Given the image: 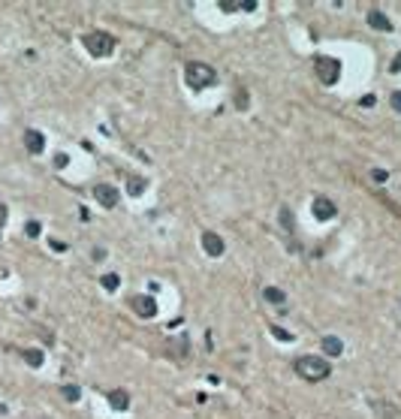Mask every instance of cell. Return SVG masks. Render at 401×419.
<instances>
[{"label":"cell","instance_id":"obj_1","mask_svg":"<svg viewBox=\"0 0 401 419\" xmlns=\"http://www.w3.org/2000/svg\"><path fill=\"white\" fill-rule=\"evenodd\" d=\"M295 374L305 377L308 383H320V380H326L332 374V365L326 359H320V356H299L295 359Z\"/></svg>","mask_w":401,"mask_h":419},{"label":"cell","instance_id":"obj_2","mask_svg":"<svg viewBox=\"0 0 401 419\" xmlns=\"http://www.w3.org/2000/svg\"><path fill=\"white\" fill-rule=\"evenodd\" d=\"M214 69L208 66V63H199V61H193V63H187L184 66V84L190 91H202V88H208V84H214Z\"/></svg>","mask_w":401,"mask_h":419},{"label":"cell","instance_id":"obj_3","mask_svg":"<svg viewBox=\"0 0 401 419\" xmlns=\"http://www.w3.org/2000/svg\"><path fill=\"white\" fill-rule=\"evenodd\" d=\"M82 42H84V48H88L94 58H109L112 51H115V37H112V33H106V30H91V33H84Z\"/></svg>","mask_w":401,"mask_h":419},{"label":"cell","instance_id":"obj_4","mask_svg":"<svg viewBox=\"0 0 401 419\" xmlns=\"http://www.w3.org/2000/svg\"><path fill=\"white\" fill-rule=\"evenodd\" d=\"M317 76L323 84H335L341 76V63L335 58H317Z\"/></svg>","mask_w":401,"mask_h":419},{"label":"cell","instance_id":"obj_5","mask_svg":"<svg viewBox=\"0 0 401 419\" xmlns=\"http://www.w3.org/2000/svg\"><path fill=\"white\" fill-rule=\"evenodd\" d=\"M311 211H314V217H317V220H335L338 205L329 199V196H317V199H314V205H311Z\"/></svg>","mask_w":401,"mask_h":419},{"label":"cell","instance_id":"obj_6","mask_svg":"<svg viewBox=\"0 0 401 419\" xmlns=\"http://www.w3.org/2000/svg\"><path fill=\"white\" fill-rule=\"evenodd\" d=\"M94 196H97V202H100L103 208H115V205H118V190H115L112 184H97V187H94Z\"/></svg>","mask_w":401,"mask_h":419},{"label":"cell","instance_id":"obj_7","mask_svg":"<svg viewBox=\"0 0 401 419\" xmlns=\"http://www.w3.org/2000/svg\"><path fill=\"white\" fill-rule=\"evenodd\" d=\"M133 311L139 314V317L151 320L154 314H157V302L151 299V295H133Z\"/></svg>","mask_w":401,"mask_h":419},{"label":"cell","instance_id":"obj_8","mask_svg":"<svg viewBox=\"0 0 401 419\" xmlns=\"http://www.w3.org/2000/svg\"><path fill=\"white\" fill-rule=\"evenodd\" d=\"M202 251H205L208 256H220V253H223V238H220L217 232H205V235H202Z\"/></svg>","mask_w":401,"mask_h":419},{"label":"cell","instance_id":"obj_9","mask_svg":"<svg viewBox=\"0 0 401 419\" xmlns=\"http://www.w3.org/2000/svg\"><path fill=\"white\" fill-rule=\"evenodd\" d=\"M24 145H27L30 154H42V148H45V136H42L40 130H27V133H24Z\"/></svg>","mask_w":401,"mask_h":419},{"label":"cell","instance_id":"obj_10","mask_svg":"<svg viewBox=\"0 0 401 419\" xmlns=\"http://www.w3.org/2000/svg\"><path fill=\"white\" fill-rule=\"evenodd\" d=\"M109 404H112L115 410H127V407H130V395H127L124 389H112V392H109Z\"/></svg>","mask_w":401,"mask_h":419},{"label":"cell","instance_id":"obj_11","mask_svg":"<svg viewBox=\"0 0 401 419\" xmlns=\"http://www.w3.org/2000/svg\"><path fill=\"white\" fill-rule=\"evenodd\" d=\"M368 24H371V27H377V30H392V21H389L383 12H377V9H371V12H368Z\"/></svg>","mask_w":401,"mask_h":419},{"label":"cell","instance_id":"obj_12","mask_svg":"<svg viewBox=\"0 0 401 419\" xmlns=\"http://www.w3.org/2000/svg\"><path fill=\"white\" fill-rule=\"evenodd\" d=\"M323 350H326L329 356H341L344 341H341V338H335V335H326V338H323Z\"/></svg>","mask_w":401,"mask_h":419},{"label":"cell","instance_id":"obj_13","mask_svg":"<svg viewBox=\"0 0 401 419\" xmlns=\"http://www.w3.org/2000/svg\"><path fill=\"white\" fill-rule=\"evenodd\" d=\"M263 299L272 302V305H284L287 295H284V290H277V287H266V290H263Z\"/></svg>","mask_w":401,"mask_h":419},{"label":"cell","instance_id":"obj_14","mask_svg":"<svg viewBox=\"0 0 401 419\" xmlns=\"http://www.w3.org/2000/svg\"><path fill=\"white\" fill-rule=\"evenodd\" d=\"M145 187H148V181H145V178H136V175H133V178L127 181V193H130V196H142V193H145Z\"/></svg>","mask_w":401,"mask_h":419},{"label":"cell","instance_id":"obj_15","mask_svg":"<svg viewBox=\"0 0 401 419\" xmlns=\"http://www.w3.org/2000/svg\"><path fill=\"white\" fill-rule=\"evenodd\" d=\"M169 350H172V356H178V359H184L187 356V350H190V344H187V338L181 335V338H175L169 344Z\"/></svg>","mask_w":401,"mask_h":419},{"label":"cell","instance_id":"obj_16","mask_svg":"<svg viewBox=\"0 0 401 419\" xmlns=\"http://www.w3.org/2000/svg\"><path fill=\"white\" fill-rule=\"evenodd\" d=\"M61 395H63L66 401H73V404H76V401L82 398V389L76 386V383H63V389H61Z\"/></svg>","mask_w":401,"mask_h":419},{"label":"cell","instance_id":"obj_17","mask_svg":"<svg viewBox=\"0 0 401 419\" xmlns=\"http://www.w3.org/2000/svg\"><path fill=\"white\" fill-rule=\"evenodd\" d=\"M118 284H121V277H118L115 272H112V274H103V287H106L109 293H115V290H118Z\"/></svg>","mask_w":401,"mask_h":419},{"label":"cell","instance_id":"obj_18","mask_svg":"<svg viewBox=\"0 0 401 419\" xmlns=\"http://www.w3.org/2000/svg\"><path fill=\"white\" fill-rule=\"evenodd\" d=\"M24 359H27V365H33V368L42 365V353L40 350H24Z\"/></svg>","mask_w":401,"mask_h":419},{"label":"cell","instance_id":"obj_19","mask_svg":"<svg viewBox=\"0 0 401 419\" xmlns=\"http://www.w3.org/2000/svg\"><path fill=\"white\" fill-rule=\"evenodd\" d=\"M24 232H27V238H37V235L42 232V226H40V220H27V226H24Z\"/></svg>","mask_w":401,"mask_h":419},{"label":"cell","instance_id":"obj_20","mask_svg":"<svg viewBox=\"0 0 401 419\" xmlns=\"http://www.w3.org/2000/svg\"><path fill=\"white\" fill-rule=\"evenodd\" d=\"M281 223H284L287 232H293V214H290V208H281Z\"/></svg>","mask_w":401,"mask_h":419},{"label":"cell","instance_id":"obj_21","mask_svg":"<svg viewBox=\"0 0 401 419\" xmlns=\"http://www.w3.org/2000/svg\"><path fill=\"white\" fill-rule=\"evenodd\" d=\"M235 106H238V109H248V91H238V97H235Z\"/></svg>","mask_w":401,"mask_h":419},{"label":"cell","instance_id":"obj_22","mask_svg":"<svg viewBox=\"0 0 401 419\" xmlns=\"http://www.w3.org/2000/svg\"><path fill=\"white\" fill-rule=\"evenodd\" d=\"M392 109L401 112V91H392Z\"/></svg>","mask_w":401,"mask_h":419},{"label":"cell","instance_id":"obj_23","mask_svg":"<svg viewBox=\"0 0 401 419\" xmlns=\"http://www.w3.org/2000/svg\"><path fill=\"white\" fill-rule=\"evenodd\" d=\"M272 332H274V338H281V341H293V335L284 332V329H272Z\"/></svg>","mask_w":401,"mask_h":419},{"label":"cell","instance_id":"obj_24","mask_svg":"<svg viewBox=\"0 0 401 419\" xmlns=\"http://www.w3.org/2000/svg\"><path fill=\"white\" fill-rule=\"evenodd\" d=\"M66 163H69V157H66V154H58V157H55V166H58V169H63Z\"/></svg>","mask_w":401,"mask_h":419},{"label":"cell","instance_id":"obj_25","mask_svg":"<svg viewBox=\"0 0 401 419\" xmlns=\"http://www.w3.org/2000/svg\"><path fill=\"white\" fill-rule=\"evenodd\" d=\"M371 178H374V181H386L389 175H386V172H383V169H374V172H371Z\"/></svg>","mask_w":401,"mask_h":419},{"label":"cell","instance_id":"obj_26","mask_svg":"<svg viewBox=\"0 0 401 419\" xmlns=\"http://www.w3.org/2000/svg\"><path fill=\"white\" fill-rule=\"evenodd\" d=\"M389 73H401V55L392 58V69H389Z\"/></svg>","mask_w":401,"mask_h":419},{"label":"cell","instance_id":"obj_27","mask_svg":"<svg viewBox=\"0 0 401 419\" xmlns=\"http://www.w3.org/2000/svg\"><path fill=\"white\" fill-rule=\"evenodd\" d=\"M6 214H9V211H6V205H0V226L6 223Z\"/></svg>","mask_w":401,"mask_h":419}]
</instances>
